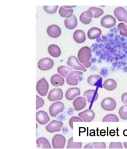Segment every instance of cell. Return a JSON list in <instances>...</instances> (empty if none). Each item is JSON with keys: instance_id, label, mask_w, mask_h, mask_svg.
<instances>
[{"instance_id": "obj_1", "label": "cell", "mask_w": 127, "mask_h": 149, "mask_svg": "<svg viewBox=\"0 0 127 149\" xmlns=\"http://www.w3.org/2000/svg\"><path fill=\"white\" fill-rule=\"evenodd\" d=\"M91 56V50L88 47L84 46L82 47L78 52L79 61L83 64L84 67L89 68L91 66L90 60Z\"/></svg>"}, {"instance_id": "obj_2", "label": "cell", "mask_w": 127, "mask_h": 149, "mask_svg": "<svg viewBox=\"0 0 127 149\" xmlns=\"http://www.w3.org/2000/svg\"><path fill=\"white\" fill-rule=\"evenodd\" d=\"M83 73L80 71H72L67 76L66 78L67 84L70 86H76L82 78Z\"/></svg>"}, {"instance_id": "obj_3", "label": "cell", "mask_w": 127, "mask_h": 149, "mask_svg": "<svg viewBox=\"0 0 127 149\" xmlns=\"http://www.w3.org/2000/svg\"><path fill=\"white\" fill-rule=\"evenodd\" d=\"M100 105L104 110L107 111H112L114 110L116 106L115 100L113 98L110 97L104 98L101 101Z\"/></svg>"}, {"instance_id": "obj_4", "label": "cell", "mask_w": 127, "mask_h": 149, "mask_svg": "<svg viewBox=\"0 0 127 149\" xmlns=\"http://www.w3.org/2000/svg\"><path fill=\"white\" fill-rule=\"evenodd\" d=\"M64 109V106L63 103L61 102H55L50 107V114L52 117H56L60 112H62Z\"/></svg>"}, {"instance_id": "obj_5", "label": "cell", "mask_w": 127, "mask_h": 149, "mask_svg": "<svg viewBox=\"0 0 127 149\" xmlns=\"http://www.w3.org/2000/svg\"><path fill=\"white\" fill-rule=\"evenodd\" d=\"M67 64L68 66L74 70H80L84 72L87 71L86 69L79 63L77 58L74 56H71L68 58Z\"/></svg>"}, {"instance_id": "obj_6", "label": "cell", "mask_w": 127, "mask_h": 149, "mask_svg": "<svg viewBox=\"0 0 127 149\" xmlns=\"http://www.w3.org/2000/svg\"><path fill=\"white\" fill-rule=\"evenodd\" d=\"M65 137L61 134H56L53 138L52 143L54 148H63L66 143Z\"/></svg>"}, {"instance_id": "obj_7", "label": "cell", "mask_w": 127, "mask_h": 149, "mask_svg": "<svg viewBox=\"0 0 127 149\" xmlns=\"http://www.w3.org/2000/svg\"><path fill=\"white\" fill-rule=\"evenodd\" d=\"M48 88V83L44 77L39 80L37 84V91L38 93L42 96H45L47 94Z\"/></svg>"}, {"instance_id": "obj_8", "label": "cell", "mask_w": 127, "mask_h": 149, "mask_svg": "<svg viewBox=\"0 0 127 149\" xmlns=\"http://www.w3.org/2000/svg\"><path fill=\"white\" fill-rule=\"evenodd\" d=\"M63 97V91L61 89L59 88H56L51 90L47 96L48 99L51 101L61 100Z\"/></svg>"}, {"instance_id": "obj_9", "label": "cell", "mask_w": 127, "mask_h": 149, "mask_svg": "<svg viewBox=\"0 0 127 149\" xmlns=\"http://www.w3.org/2000/svg\"><path fill=\"white\" fill-rule=\"evenodd\" d=\"M54 64L52 60L47 57L40 59L38 63V65L39 68L41 70H46L51 68Z\"/></svg>"}, {"instance_id": "obj_10", "label": "cell", "mask_w": 127, "mask_h": 149, "mask_svg": "<svg viewBox=\"0 0 127 149\" xmlns=\"http://www.w3.org/2000/svg\"><path fill=\"white\" fill-rule=\"evenodd\" d=\"M87 81L91 86L100 88L103 87V78L99 75L92 74L90 75L87 78Z\"/></svg>"}, {"instance_id": "obj_11", "label": "cell", "mask_w": 127, "mask_h": 149, "mask_svg": "<svg viewBox=\"0 0 127 149\" xmlns=\"http://www.w3.org/2000/svg\"><path fill=\"white\" fill-rule=\"evenodd\" d=\"M116 20L112 15H106L103 17L100 21L101 25L103 27L109 28L113 26L116 24Z\"/></svg>"}, {"instance_id": "obj_12", "label": "cell", "mask_w": 127, "mask_h": 149, "mask_svg": "<svg viewBox=\"0 0 127 149\" xmlns=\"http://www.w3.org/2000/svg\"><path fill=\"white\" fill-rule=\"evenodd\" d=\"M63 124L62 122L55 120L52 121L45 127L47 131L50 133H54L60 131Z\"/></svg>"}, {"instance_id": "obj_13", "label": "cell", "mask_w": 127, "mask_h": 149, "mask_svg": "<svg viewBox=\"0 0 127 149\" xmlns=\"http://www.w3.org/2000/svg\"><path fill=\"white\" fill-rule=\"evenodd\" d=\"M114 13L119 21H124L127 23V12L123 7H117L114 9Z\"/></svg>"}, {"instance_id": "obj_14", "label": "cell", "mask_w": 127, "mask_h": 149, "mask_svg": "<svg viewBox=\"0 0 127 149\" xmlns=\"http://www.w3.org/2000/svg\"><path fill=\"white\" fill-rule=\"evenodd\" d=\"M78 116L85 122H89L92 121L95 117L94 111L90 109H86L79 113Z\"/></svg>"}, {"instance_id": "obj_15", "label": "cell", "mask_w": 127, "mask_h": 149, "mask_svg": "<svg viewBox=\"0 0 127 149\" xmlns=\"http://www.w3.org/2000/svg\"><path fill=\"white\" fill-rule=\"evenodd\" d=\"M88 102L93 103L96 101L98 97V94L96 91L94 89H89L85 91L83 94Z\"/></svg>"}, {"instance_id": "obj_16", "label": "cell", "mask_w": 127, "mask_h": 149, "mask_svg": "<svg viewBox=\"0 0 127 149\" xmlns=\"http://www.w3.org/2000/svg\"><path fill=\"white\" fill-rule=\"evenodd\" d=\"M86 104V99L82 97H77L73 102V106L76 111H79L85 107Z\"/></svg>"}, {"instance_id": "obj_17", "label": "cell", "mask_w": 127, "mask_h": 149, "mask_svg": "<svg viewBox=\"0 0 127 149\" xmlns=\"http://www.w3.org/2000/svg\"><path fill=\"white\" fill-rule=\"evenodd\" d=\"M47 31L49 36L53 38L58 37L61 33L60 28L58 25L55 24L49 26L47 29Z\"/></svg>"}, {"instance_id": "obj_18", "label": "cell", "mask_w": 127, "mask_h": 149, "mask_svg": "<svg viewBox=\"0 0 127 149\" xmlns=\"http://www.w3.org/2000/svg\"><path fill=\"white\" fill-rule=\"evenodd\" d=\"M81 92L77 87H71L68 88L65 93L66 98L69 100H73L75 97L79 95Z\"/></svg>"}, {"instance_id": "obj_19", "label": "cell", "mask_w": 127, "mask_h": 149, "mask_svg": "<svg viewBox=\"0 0 127 149\" xmlns=\"http://www.w3.org/2000/svg\"><path fill=\"white\" fill-rule=\"evenodd\" d=\"M36 121L41 125H45L50 120V118L47 113L43 111H40L36 114Z\"/></svg>"}, {"instance_id": "obj_20", "label": "cell", "mask_w": 127, "mask_h": 149, "mask_svg": "<svg viewBox=\"0 0 127 149\" xmlns=\"http://www.w3.org/2000/svg\"><path fill=\"white\" fill-rule=\"evenodd\" d=\"M76 6H63L60 7L59 10V15L63 17L68 18L73 15V10L72 8Z\"/></svg>"}, {"instance_id": "obj_21", "label": "cell", "mask_w": 127, "mask_h": 149, "mask_svg": "<svg viewBox=\"0 0 127 149\" xmlns=\"http://www.w3.org/2000/svg\"><path fill=\"white\" fill-rule=\"evenodd\" d=\"M64 24L66 27L68 29L75 28L77 24V20L75 16L73 15L70 17L65 19Z\"/></svg>"}, {"instance_id": "obj_22", "label": "cell", "mask_w": 127, "mask_h": 149, "mask_svg": "<svg viewBox=\"0 0 127 149\" xmlns=\"http://www.w3.org/2000/svg\"><path fill=\"white\" fill-rule=\"evenodd\" d=\"M117 86V82L115 80L112 79H108L103 83V86L106 90L112 91L115 90Z\"/></svg>"}, {"instance_id": "obj_23", "label": "cell", "mask_w": 127, "mask_h": 149, "mask_svg": "<svg viewBox=\"0 0 127 149\" xmlns=\"http://www.w3.org/2000/svg\"><path fill=\"white\" fill-rule=\"evenodd\" d=\"M93 15L91 12L89 10L82 13L80 16V19L83 24H89L91 21Z\"/></svg>"}, {"instance_id": "obj_24", "label": "cell", "mask_w": 127, "mask_h": 149, "mask_svg": "<svg viewBox=\"0 0 127 149\" xmlns=\"http://www.w3.org/2000/svg\"><path fill=\"white\" fill-rule=\"evenodd\" d=\"M73 38L76 42L79 43L83 42L86 39L84 32L81 30H77L74 32Z\"/></svg>"}, {"instance_id": "obj_25", "label": "cell", "mask_w": 127, "mask_h": 149, "mask_svg": "<svg viewBox=\"0 0 127 149\" xmlns=\"http://www.w3.org/2000/svg\"><path fill=\"white\" fill-rule=\"evenodd\" d=\"M64 81L63 78L58 74L53 75L50 79L52 85L56 86H63L64 84Z\"/></svg>"}, {"instance_id": "obj_26", "label": "cell", "mask_w": 127, "mask_h": 149, "mask_svg": "<svg viewBox=\"0 0 127 149\" xmlns=\"http://www.w3.org/2000/svg\"><path fill=\"white\" fill-rule=\"evenodd\" d=\"M101 34V29L96 27H93L89 30L87 34L89 39L93 40L100 36Z\"/></svg>"}, {"instance_id": "obj_27", "label": "cell", "mask_w": 127, "mask_h": 149, "mask_svg": "<svg viewBox=\"0 0 127 149\" xmlns=\"http://www.w3.org/2000/svg\"><path fill=\"white\" fill-rule=\"evenodd\" d=\"M48 50L50 54L54 57H59L61 54V51L59 47L54 44L50 45L48 47Z\"/></svg>"}, {"instance_id": "obj_28", "label": "cell", "mask_w": 127, "mask_h": 149, "mask_svg": "<svg viewBox=\"0 0 127 149\" xmlns=\"http://www.w3.org/2000/svg\"><path fill=\"white\" fill-rule=\"evenodd\" d=\"M38 148H51L50 144L47 140L44 137H40L36 141Z\"/></svg>"}, {"instance_id": "obj_29", "label": "cell", "mask_w": 127, "mask_h": 149, "mask_svg": "<svg viewBox=\"0 0 127 149\" xmlns=\"http://www.w3.org/2000/svg\"><path fill=\"white\" fill-rule=\"evenodd\" d=\"M71 70L70 68L65 66H59L57 69L58 73L64 77H66L67 75L72 71Z\"/></svg>"}, {"instance_id": "obj_30", "label": "cell", "mask_w": 127, "mask_h": 149, "mask_svg": "<svg viewBox=\"0 0 127 149\" xmlns=\"http://www.w3.org/2000/svg\"><path fill=\"white\" fill-rule=\"evenodd\" d=\"M92 13L93 17L98 18L102 15L104 13L103 10L101 8L96 7H91L88 10Z\"/></svg>"}, {"instance_id": "obj_31", "label": "cell", "mask_w": 127, "mask_h": 149, "mask_svg": "<svg viewBox=\"0 0 127 149\" xmlns=\"http://www.w3.org/2000/svg\"><path fill=\"white\" fill-rule=\"evenodd\" d=\"M82 142H73V138L71 137L68 140L67 148H81Z\"/></svg>"}, {"instance_id": "obj_32", "label": "cell", "mask_w": 127, "mask_h": 149, "mask_svg": "<svg viewBox=\"0 0 127 149\" xmlns=\"http://www.w3.org/2000/svg\"><path fill=\"white\" fill-rule=\"evenodd\" d=\"M119 119L115 114H109L105 116L103 118V122H118Z\"/></svg>"}, {"instance_id": "obj_33", "label": "cell", "mask_w": 127, "mask_h": 149, "mask_svg": "<svg viewBox=\"0 0 127 149\" xmlns=\"http://www.w3.org/2000/svg\"><path fill=\"white\" fill-rule=\"evenodd\" d=\"M118 113L120 118L124 120H127V106H122L119 109Z\"/></svg>"}, {"instance_id": "obj_34", "label": "cell", "mask_w": 127, "mask_h": 149, "mask_svg": "<svg viewBox=\"0 0 127 149\" xmlns=\"http://www.w3.org/2000/svg\"><path fill=\"white\" fill-rule=\"evenodd\" d=\"M117 27L120 34L127 37V25L124 23H120L118 24Z\"/></svg>"}, {"instance_id": "obj_35", "label": "cell", "mask_w": 127, "mask_h": 149, "mask_svg": "<svg viewBox=\"0 0 127 149\" xmlns=\"http://www.w3.org/2000/svg\"><path fill=\"white\" fill-rule=\"evenodd\" d=\"M58 7V6H44V9L47 13L52 14L56 12Z\"/></svg>"}, {"instance_id": "obj_36", "label": "cell", "mask_w": 127, "mask_h": 149, "mask_svg": "<svg viewBox=\"0 0 127 149\" xmlns=\"http://www.w3.org/2000/svg\"><path fill=\"white\" fill-rule=\"evenodd\" d=\"M83 122L82 120L77 116H73L70 118L69 122V125L72 129L73 128V122Z\"/></svg>"}, {"instance_id": "obj_37", "label": "cell", "mask_w": 127, "mask_h": 149, "mask_svg": "<svg viewBox=\"0 0 127 149\" xmlns=\"http://www.w3.org/2000/svg\"><path fill=\"white\" fill-rule=\"evenodd\" d=\"M36 109H38L42 107L44 104V101L43 100L36 95Z\"/></svg>"}, {"instance_id": "obj_38", "label": "cell", "mask_w": 127, "mask_h": 149, "mask_svg": "<svg viewBox=\"0 0 127 149\" xmlns=\"http://www.w3.org/2000/svg\"><path fill=\"white\" fill-rule=\"evenodd\" d=\"M93 145L94 146V148H105V145L104 143H93Z\"/></svg>"}, {"instance_id": "obj_39", "label": "cell", "mask_w": 127, "mask_h": 149, "mask_svg": "<svg viewBox=\"0 0 127 149\" xmlns=\"http://www.w3.org/2000/svg\"><path fill=\"white\" fill-rule=\"evenodd\" d=\"M121 100L123 103L127 106V92L123 93L121 96Z\"/></svg>"}]
</instances>
